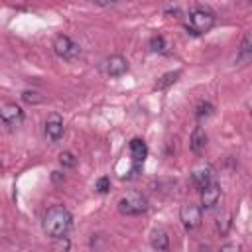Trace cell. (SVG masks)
<instances>
[{"instance_id": "1", "label": "cell", "mask_w": 252, "mask_h": 252, "mask_svg": "<svg viewBox=\"0 0 252 252\" xmlns=\"http://www.w3.org/2000/svg\"><path fill=\"white\" fill-rule=\"evenodd\" d=\"M71 226H73V215L63 205H53L51 209H47V213L43 217V222H41L43 232L51 238L67 236Z\"/></svg>"}, {"instance_id": "2", "label": "cell", "mask_w": 252, "mask_h": 252, "mask_svg": "<svg viewBox=\"0 0 252 252\" xmlns=\"http://www.w3.org/2000/svg\"><path fill=\"white\" fill-rule=\"evenodd\" d=\"M118 211H120L122 215H130V217L142 215V213L148 211V199H146L142 193H138V191H130V193H126L124 197H120V201H118Z\"/></svg>"}, {"instance_id": "3", "label": "cell", "mask_w": 252, "mask_h": 252, "mask_svg": "<svg viewBox=\"0 0 252 252\" xmlns=\"http://www.w3.org/2000/svg\"><path fill=\"white\" fill-rule=\"evenodd\" d=\"M189 26H191V32L193 33H207L215 26V14L211 10H207V8L195 6L189 12Z\"/></svg>"}, {"instance_id": "4", "label": "cell", "mask_w": 252, "mask_h": 252, "mask_svg": "<svg viewBox=\"0 0 252 252\" xmlns=\"http://www.w3.org/2000/svg\"><path fill=\"white\" fill-rule=\"evenodd\" d=\"M53 51H55L57 57H61L65 61H73L81 55V47L69 35H63V33L53 39Z\"/></svg>"}, {"instance_id": "5", "label": "cell", "mask_w": 252, "mask_h": 252, "mask_svg": "<svg viewBox=\"0 0 252 252\" xmlns=\"http://www.w3.org/2000/svg\"><path fill=\"white\" fill-rule=\"evenodd\" d=\"M179 219H181V222H183V226H185L187 230L199 228V226H201V220H203V217H201V207H197V205H193V203L181 205V209H179Z\"/></svg>"}, {"instance_id": "6", "label": "cell", "mask_w": 252, "mask_h": 252, "mask_svg": "<svg viewBox=\"0 0 252 252\" xmlns=\"http://www.w3.org/2000/svg\"><path fill=\"white\" fill-rule=\"evenodd\" d=\"M213 177H215V169L209 165V163H199L197 167H193V171H191V179H193V183H195V187L201 191V189H205L207 185H211L213 183Z\"/></svg>"}, {"instance_id": "7", "label": "cell", "mask_w": 252, "mask_h": 252, "mask_svg": "<svg viewBox=\"0 0 252 252\" xmlns=\"http://www.w3.org/2000/svg\"><path fill=\"white\" fill-rule=\"evenodd\" d=\"M63 132H65V126H63V118L53 112L47 116L45 120V136L51 140V142H59L63 138Z\"/></svg>"}, {"instance_id": "8", "label": "cell", "mask_w": 252, "mask_h": 252, "mask_svg": "<svg viewBox=\"0 0 252 252\" xmlns=\"http://www.w3.org/2000/svg\"><path fill=\"white\" fill-rule=\"evenodd\" d=\"M128 71V61L122 55H110L104 61V73L108 77H120Z\"/></svg>"}, {"instance_id": "9", "label": "cell", "mask_w": 252, "mask_h": 252, "mask_svg": "<svg viewBox=\"0 0 252 252\" xmlns=\"http://www.w3.org/2000/svg\"><path fill=\"white\" fill-rule=\"evenodd\" d=\"M22 118H24V110L14 102H8L0 108V120L8 126H14V124L22 122Z\"/></svg>"}, {"instance_id": "10", "label": "cell", "mask_w": 252, "mask_h": 252, "mask_svg": "<svg viewBox=\"0 0 252 252\" xmlns=\"http://www.w3.org/2000/svg\"><path fill=\"white\" fill-rule=\"evenodd\" d=\"M219 201H220V187L215 181L211 185H207L205 189H201V205H203V209H215Z\"/></svg>"}, {"instance_id": "11", "label": "cell", "mask_w": 252, "mask_h": 252, "mask_svg": "<svg viewBox=\"0 0 252 252\" xmlns=\"http://www.w3.org/2000/svg\"><path fill=\"white\" fill-rule=\"evenodd\" d=\"M128 150H130V156H132L136 167H138V165L146 159V156H148V146H146V142H144L142 138H132L130 144H128Z\"/></svg>"}, {"instance_id": "12", "label": "cell", "mask_w": 252, "mask_h": 252, "mask_svg": "<svg viewBox=\"0 0 252 252\" xmlns=\"http://www.w3.org/2000/svg\"><path fill=\"white\" fill-rule=\"evenodd\" d=\"M150 244H152V248H156L158 252H167V248H169V236H167V232H165L163 228L152 230Z\"/></svg>"}, {"instance_id": "13", "label": "cell", "mask_w": 252, "mask_h": 252, "mask_svg": "<svg viewBox=\"0 0 252 252\" xmlns=\"http://www.w3.org/2000/svg\"><path fill=\"white\" fill-rule=\"evenodd\" d=\"M205 146H207V134H205V130H203L201 126H197V128L193 130V134H191L189 148H191L193 154H201V152L205 150Z\"/></svg>"}, {"instance_id": "14", "label": "cell", "mask_w": 252, "mask_h": 252, "mask_svg": "<svg viewBox=\"0 0 252 252\" xmlns=\"http://www.w3.org/2000/svg\"><path fill=\"white\" fill-rule=\"evenodd\" d=\"M252 57V47H250V33H246L242 37V43H240V49H238V55H236V61L240 65H246Z\"/></svg>"}, {"instance_id": "15", "label": "cell", "mask_w": 252, "mask_h": 252, "mask_svg": "<svg viewBox=\"0 0 252 252\" xmlns=\"http://www.w3.org/2000/svg\"><path fill=\"white\" fill-rule=\"evenodd\" d=\"M179 75H181L179 71H173V73H165V75H163L161 79H158V83L154 85V89H156V91H161V89L169 87L171 83H175V81L179 79Z\"/></svg>"}, {"instance_id": "16", "label": "cell", "mask_w": 252, "mask_h": 252, "mask_svg": "<svg viewBox=\"0 0 252 252\" xmlns=\"http://www.w3.org/2000/svg\"><path fill=\"white\" fill-rule=\"evenodd\" d=\"M71 248V240L67 236H59V238H53V244H51V252H69Z\"/></svg>"}, {"instance_id": "17", "label": "cell", "mask_w": 252, "mask_h": 252, "mask_svg": "<svg viewBox=\"0 0 252 252\" xmlns=\"http://www.w3.org/2000/svg\"><path fill=\"white\" fill-rule=\"evenodd\" d=\"M213 110H215V108H213L211 102H199V106H197V110H195V116H197V120H203V118L211 116Z\"/></svg>"}, {"instance_id": "18", "label": "cell", "mask_w": 252, "mask_h": 252, "mask_svg": "<svg viewBox=\"0 0 252 252\" xmlns=\"http://www.w3.org/2000/svg\"><path fill=\"white\" fill-rule=\"evenodd\" d=\"M150 49H152L154 53L165 51V37H163V35H154V37L150 39Z\"/></svg>"}, {"instance_id": "19", "label": "cell", "mask_w": 252, "mask_h": 252, "mask_svg": "<svg viewBox=\"0 0 252 252\" xmlns=\"http://www.w3.org/2000/svg\"><path fill=\"white\" fill-rule=\"evenodd\" d=\"M22 100L28 102V104H37V102L43 100V96H41L37 91H24V93H22Z\"/></svg>"}, {"instance_id": "20", "label": "cell", "mask_w": 252, "mask_h": 252, "mask_svg": "<svg viewBox=\"0 0 252 252\" xmlns=\"http://www.w3.org/2000/svg\"><path fill=\"white\" fill-rule=\"evenodd\" d=\"M59 163H61L63 167H75L77 159H75V156H73L71 152H61V154H59Z\"/></svg>"}, {"instance_id": "21", "label": "cell", "mask_w": 252, "mask_h": 252, "mask_svg": "<svg viewBox=\"0 0 252 252\" xmlns=\"http://www.w3.org/2000/svg\"><path fill=\"white\" fill-rule=\"evenodd\" d=\"M94 189H96L98 193H106V191L110 189V177H108V175L98 177V179H96V183H94Z\"/></svg>"}, {"instance_id": "22", "label": "cell", "mask_w": 252, "mask_h": 252, "mask_svg": "<svg viewBox=\"0 0 252 252\" xmlns=\"http://www.w3.org/2000/svg\"><path fill=\"white\" fill-rule=\"evenodd\" d=\"M219 252H240V246H238V244H232V242H228V244L220 246V250H219Z\"/></svg>"}]
</instances>
